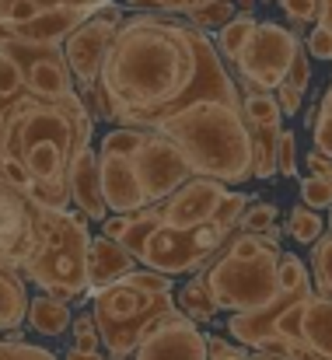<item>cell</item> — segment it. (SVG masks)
Listing matches in <instances>:
<instances>
[{
  "instance_id": "d590c367",
  "label": "cell",
  "mask_w": 332,
  "mask_h": 360,
  "mask_svg": "<svg viewBox=\"0 0 332 360\" xmlns=\"http://www.w3.org/2000/svg\"><path fill=\"white\" fill-rule=\"evenodd\" d=\"M312 129H315V147L332 154V84H329V91L322 95V102H319V112H315Z\"/></svg>"
},
{
  "instance_id": "484cf974",
  "label": "cell",
  "mask_w": 332,
  "mask_h": 360,
  "mask_svg": "<svg viewBox=\"0 0 332 360\" xmlns=\"http://www.w3.org/2000/svg\"><path fill=\"white\" fill-rule=\"evenodd\" d=\"M147 133H151L147 126H115L102 136L98 154L102 158H133L140 150V143L147 140Z\"/></svg>"
},
{
  "instance_id": "f35d334b",
  "label": "cell",
  "mask_w": 332,
  "mask_h": 360,
  "mask_svg": "<svg viewBox=\"0 0 332 360\" xmlns=\"http://www.w3.org/2000/svg\"><path fill=\"white\" fill-rule=\"evenodd\" d=\"M224 252H231V255H238V259H255V255H262V252H280V248L266 245V241H262V235L241 231L238 238L227 241V248H224Z\"/></svg>"
},
{
  "instance_id": "d4e9b609",
  "label": "cell",
  "mask_w": 332,
  "mask_h": 360,
  "mask_svg": "<svg viewBox=\"0 0 332 360\" xmlns=\"http://www.w3.org/2000/svg\"><path fill=\"white\" fill-rule=\"evenodd\" d=\"M255 18H252V11H238L227 25L221 28V35H217V49H221L224 60H238V53L245 49V42L252 39V32H255Z\"/></svg>"
},
{
  "instance_id": "7dc6e473",
  "label": "cell",
  "mask_w": 332,
  "mask_h": 360,
  "mask_svg": "<svg viewBox=\"0 0 332 360\" xmlns=\"http://www.w3.org/2000/svg\"><path fill=\"white\" fill-rule=\"evenodd\" d=\"M126 228H129V214H112L102 221V235H109V238H122Z\"/></svg>"
},
{
  "instance_id": "9c48e42d",
  "label": "cell",
  "mask_w": 332,
  "mask_h": 360,
  "mask_svg": "<svg viewBox=\"0 0 332 360\" xmlns=\"http://www.w3.org/2000/svg\"><path fill=\"white\" fill-rule=\"evenodd\" d=\"M122 25V7L115 4H102L91 18H84L67 39H63V56H67V67L74 74V81L81 88H95L98 77H102V67H106V56H109L112 35L115 28Z\"/></svg>"
},
{
  "instance_id": "e0dca14e",
  "label": "cell",
  "mask_w": 332,
  "mask_h": 360,
  "mask_svg": "<svg viewBox=\"0 0 332 360\" xmlns=\"http://www.w3.org/2000/svg\"><path fill=\"white\" fill-rule=\"evenodd\" d=\"M102 189H106V203L112 214H136L151 207L133 158H102Z\"/></svg>"
},
{
  "instance_id": "ab89813d",
  "label": "cell",
  "mask_w": 332,
  "mask_h": 360,
  "mask_svg": "<svg viewBox=\"0 0 332 360\" xmlns=\"http://www.w3.org/2000/svg\"><path fill=\"white\" fill-rule=\"evenodd\" d=\"M276 161H280V175L283 179H294L298 175V136H294V129H280Z\"/></svg>"
},
{
  "instance_id": "4316f807",
  "label": "cell",
  "mask_w": 332,
  "mask_h": 360,
  "mask_svg": "<svg viewBox=\"0 0 332 360\" xmlns=\"http://www.w3.org/2000/svg\"><path fill=\"white\" fill-rule=\"evenodd\" d=\"M241 112L252 126H276L280 129V122H283V109H280L276 95H269V91H245Z\"/></svg>"
},
{
  "instance_id": "ee69618b",
  "label": "cell",
  "mask_w": 332,
  "mask_h": 360,
  "mask_svg": "<svg viewBox=\"0 0 332 360\" xmlns=\"http://www.w3.org/2000/svg\"><path fill=\"white\" fill-rule=\"evenodd\" d=\"M276 102H280L283 116H298L301 112V102H305V91L283 81V84H276Z\"/></svg>"
},
{
  "instance_id": "277c9868",
  "label": "cell",
  "mask_w": 332,
  "mask_h": 360,
  "mask_svg": "<svg viewBox=\"0 0 332 360\" xmlns=\"http://www.w3.org/2000/svg\"><path fill=\"white\" fill-rule=\"evenodd\" d=\"M88 252H91V235H88L84 214L74 217L67 210L39 207V241H35L32 259L21 269L42 290L70 287L81 297V294L91 290V283H88Z\"/></svg>"
},
{
  "instance_id": "bcb514c9",
  "label": "cell",
  "mask_w": 332,
  "mask_h": 360,
  "mask_svg": "<svg viewBox=\"0 0 332 360\" xmlns=\"http://www.w3.org/2000/svg\"><path fill=\"white\" fill-rule=\"evenodd\" d=\"M245 350H234L231 343H224L221 336H210V360H245Z\"/></svg>"
},
{
  "instance_id": "5b68a950",
  "label": "cell",
  "mask_w": 332,
  "mask_h": 360,
  "mask_svg": "<svg viewBox=\"0 0 332 360\" xmlns=\"http://www.w3.org/2000/svg\"><path fill=\"white\" fill-rule=\"evenodd\" d=\"M280 255L262 252L255 259H238L231 252L217 255L203 269V283L217 311H252L280 297Z\"/></svg>"
},
{
  "instance_id": "3957f363",
  "label": "cell",
  "mask_w": 332,
  "mask_h": 360,
  "mask_svg": "<svg viewBox=\"0 0 332 360\" xmlns=\"http://www.w3.org/2000/svg\"><path fill=\"white\" fill-rule=\"evenodd\" d=\"M168 133L189 158L196 175L221 179L227 186H241L255 179L252 158V122L245 120L241 105L224 98H196L168 116L147 126Z\"/></svg>"
},
{
  "instance_id": "7bdbcfd3",
  "label": "cell",
  "mask_w": 332,
  "mask_h": 360,
  "mask_svg": "<svg viewBox=\"0 0 332 360\" xmlns=\"http://www.w3.org/2000/svg\"><path fill=\"white\" fill-rule=\"evenodd\" d=\"M308 53L315 56V60H332V28L329 25H315L312 28V35H308Z\"/></svg>"
},
{
  "instance_id": "ac0fdd59",
  "label": "cell",
  "mask_w": 332,
  "mask_h": 360,
  "mask_svg": "<svg viewBox=\"0 0 332 360\" xmlns=\"http://www.w3.org/2000/svg\"><path fill=\"white\" fill-rule=\"evenodd\" d=\"M136 262L140 259L119 238H109V235L91 238V252H88V283H91V290H102L109 283L126 280L136 269Z\"/></svg>"
},
{
  "instance_id": "7a4b0ae2",
  "label": "cell",
  "mask_w": 332,
  "mask_h": 360,
  "mask_svg": "<svg viewBox=\"0 0 332 360\" xmlns=\"http://www.w3.org/2000/svg\"><path fill=\"white\" fill-rule=\"evenodd\" d=\"M84 147H91V112L77 95L53 102L28 91L0 116V158L25 161L39 182L67 186L70 161Z\"/></svg>"
},
{
  "instance_id": "b9f144b4",
  "label": "cell",
  "mask_w": 332,
  "mask_h": 360,
  "mask_svg": "<svg viewBox=\"0 0 332 360\" xmlns=\"http://www.w3.org/2000/svg\"><path fill=\"white\" fill-rule=\"evenodd\" d=\"M0 175L11 182V186H18V189H28L35 179H32V172L25 168V161H18V158H0Z\"/></svg>"
},
{
  "instance_id": "7402d4cb",
  "label": "cell",
  "mask_w": 332,
  "mask_h": 360,
  "mask_svg": "<svg viewBox=\"0 0 332 360\" xmlns=\"http://www.w3.org/2000/svg\"><path fill=\"white\" fill-rule=\"evenodd\" d=\"M280 129L276 126H252V158H255V179H273L280 172L276 161Z\"/></svg>"
},
{
  "instance_id": "4fadbf2b",
  "label": "cell",
  "mask_w": 332,
  "mask_h": 360,
  "mask_svg": "<svg viewBox=\"0 0 332 360\" xmlns=\"http://www.w3.org/2000/svg\"><path fill=\"white\" fill-rule=\"evenodd\" d=\"M224 196H227V182L210 179V175H193L189 182H182L161 203V217H165L168 228H200V224H210Z\"/></svg>"
},
{
  "instance_id": "e575fe53",
  "label": "cell",
  "mask_w": 332,
  "mask_h": 360,
  "mask_svg": "<svg viewBox=\"0 0 332 360\" xmlns=\"http://www.w3.org/2000/svg\"><path fill=\"white\" fill-rule=\"evenodd\" d=\"M172 280L175 276H168L161 269H151V266H140V269H133L126 276V283H133V287H140L147 294H172Z\"/></svg>"
},
{
  "instance_id": "83f0119b",
  "label": "cell",
  "mask_w": 332,
  "mask_h": 360,
  "mask_svg": "<svg viewBox=\"0 0 332 360\" xmlns=\"http://www.w3.org/2000/svg\"><path fill=\"white\" fill-rule=\"evenodd\" d=\"M322 228H326V217H319V210L308 207V203H298L290 210V217H287L290 238L301 241V245H315V241L322 238Z\"/></svg>"
},
{
  "instance_id": "8992f818",
  "label": "cell",
  "mask_w": 332,
  "mask_h": 360,
  "mask_svg": "<svg viewBox=\"0 0 332 360\" xmlns=\"http://www.w3.org/2000/svg\"><path fill=\"white\" fill-rule=\"evenodd\" d=\"M168 294H147L126 280L95 290V322L102 333V347L112 360H126L136 354L143 340V326L154 311L168 308Z\"/></svg>"
},
{
  "instance_id": "cb8c5ba5",
  "label": "cell",
  "mask_w": 332,
  "mask_h": 360,
  "mask_svg": "<svg viewBox=\"0 0 332 360\" xmlns=\"http://www.w3.org/2000/svg\"><path fill=\"white\" fill-rule=\"evenodd\" d=\"M175 304H179V311H182L186 319H193V322H210V319L217 315V304H214V297H210L203 276H196L193 283H182Z\"/></svg>"
},
{
  "instance_id": "c3c4849f",
  "label": "cell",
  "mask_w": 332,
  "mask_h": 360,
  "mask_svg": "<svg viewBox=\"0 0 332 360\" xmlns=\"http://www.w3.org/2000/svg\"><path fill=\"white\" fill-rule=\"evenodd\" d=\"M63 360H106V357H102L98 350H77V347H74L70 354H63Z\"/></svg>"
},
{
  "instance_id": "44dd1931",
  "label": "cell",
  "mask_w": 332,
  "mask_h": 360,
  "mask_svg": "<svg viewBox=\"0 0 332 360\" xmlns=\"http://www.w3.org/2000/svg\"><path fill=\"white\" fill-rule=\"evenodd\" d=\"M305 343L319 350L326 360H332V297L329 294H312L305 304Z\"/></svg>"
},
{
  "instance_id": "f907efd6",
  "label": "cell",
  "mask_w": 332,
  "mask_h": 360,
  "mask_svg": "<svg viewBox=\"0 0 332 360\" xmlns=\"http://www.w3.org/2000/svg\"><path fill=\"white\" fill-rule=\"evenodd\" d=\"M234 4H238V11H252L255 7V0H234Z\"/></svg>"
},
{
  "instance_id": "8d00e7d4",
  "label": "cell",
  "mask_w": 332,
  "mask_h": 360,
  "mask_svg": "<svg viewBox=\"0 0 332 360\" xmlns=\"http://www.w3.org/2000/svg\"><path fill=\"white\" fill-rule=\"evenodd\" d=\"M70 336H74V347L77 350H98L102 347V333H98L95 311L91 315H77L74 326H70Z\"/></svg>"
},
{
  "instance_id": "f6af8a7d",
  "label": "cell",
  "mask_w": 332,
  "mask_h": 360,
  "mask_svg": "<svg viewBox=\"0 0 332 360\" xmlns=\"http://www.w3.org/2000/svg\"><path fill=\"white\" fill-rule=\"evenodd\" d=\"M308 81H312V63H308L305 49H298V56H294V63H290V70H287V84H294V88L305 91Z\"/></svg>"
},
{
  "instance_id": "52a82bcc",
  "label": "cell",
  "mask_w": 332,
  "mask_h": 360,
  "mask_svg": "<svg viewBox=\"0 0 332 360\" xmlns=\"http://www.w3.org/2000/svg\"><path fill=\"white\" fill-rule=\"evenodd\" d=\"M231 231H224L221 224H200V228H168L161 221V228L151 235L143 255H140V266H151V269H161L168 276H186V273H200L207 269L221 245L227 241Z\"/></svg>"
},
{
  "instance_id": "f1b7e54d",
  "label": "cell",
  "mask_w": 332,
  "mask_h": 360,
  "mask_svg": "<svg viewBox=\"0 0 332 360\" xmlns=\"http://www.w3.org/2000/svg\"><path fill=\"white\" fill-rule=\"evenodd\" d=\"M234 14H238V4L234 0H203L200 7L189 11V21L196 28H224Z\"/></svg>"
},
{
  "instance_id": "60d3db41",
  "label": "cell",
  "mask_w": 332,
  "mask_h": 360,
  "mask_svg": "<svg viewBox=\"0 0 332 360\" xmlns=\"http://www.w3.org/2000/svg\"><path fill=\"white\" fill-rule=\"evenodd\" d=\"M280 7H283V14L301 28V25H308V21H319L322 0H280Z\"/></svg>"
},
{
  "instance_id": "f546056e",
  "label": "cell",
  "mask_w": 332,
  "mask_h": 360,
  "mask_svg": "<svg viewBox=\"0 0 332 360\" xmlns=\"http://www.w3.org/2000/svg\"><path fill=\"white\" fill-rule=\"evenodd\" d=\"M312 273H315V287L319 294L332 297V235H322L312 248Z\"/></svg>"
},
{
  "instance_id": "d6a6232c",
  "label": "cell",
  "mask_w": 332,
  "mask_h": 360,
  "mask_svg": "<svg viewBox=\"0 0 332 360\" xmlns=\"http://www.w3.org/2000/svg\"><path fill=\"white\" fill-rule=\"evenodd\" d=\"M245 210H248V193L227 189V196L221 200V207H217V214H214V224H221L224 231H234V228L241 224Z\"/></svg>"
},
{
  "instance_id": "1f68e13d",
  "label": "cell",
  "mask_w": 332,
  "mask_h": 360,
  "mask_svg": "<svg viewBox=\"0 0 332 360\" xmlns=\"http://www.w3.org/2000/svg\"><path fill=\"white\" fill-rule=\"evenodd\" d=\"M21 88H25V70H21V63L0 46V102L18 98Z\"/></svg>"
},
{
  "instance_id": "681fc988",
  "label": "cell",
  "mask_w": 332,
  "mask_h": 360,
  "mask_svg": "<svg viewBox=\"0 0 332 360\" xmlns=\"http://www.w3.org/2000/svg\"><path fill=\"white\" fill-rule=\"evenodd\" d=\"M319 21L332 28V0H322V11H319Z\"/></svg>"
},
{
  "instance_id": "5bb4252c",
  "label": "cell",
  "mask_w": 332,
  "mask_h": 360,
  "mask_svg": "<svg viewBox=\"0 0 332 360\" xmlns=\"http://www.w3.org/2000/svg\"><path fill=\"white\" fill-rule=\"evenodd\" d=\"M106 0H53L46 4L32 21L14 25V39L32 42V46H63V39L84 21L91 18Z\"/></svg>"
},
{
  "instance_id": "8fae6325",
  "label": "cell",
  "mask_w": 332,
  "mask_h": 360,
  "mask_svg": "<svg viewBox=\"0 0 332 360\" xmlns=\"http://www.w3.org/2000/svg\"><path fill=\"white\" fill-rule=\"evenodd\" d=\"M4 49L21 63L25 70V88L39 98H53V102H63L74 95V74L67 67V56H63V46H32V42H21V39H11L4 42Z\"/></svg>"
},
{
  "instance_id": "2e32d148",
  "label": "cell",
  "mask_w": 332,
  "mask_h": 360,
  "mask_svg": "<svg viewBox=\"0 0 332 360\" xmlns=\"http://www.w3.org/2000/svg\"><path fill=\"white\" fill-rule=\"evenodd\" d=\"M67 186H70V203L88 221H98L102 224L109 217V203H106V189H102V158H98V150L84 147V150L74 154Z\"/></svg>"
},
{
  "instance_id": "9a60e30c",
  "label": "cell",
  "mask_w": 332,
  "mask_h": 360,
  "mask_svg": "<svg viewBox=\"0 0 332 360\" xmlns=\"http://www.w3.org/2000/svg\"><path fill=\"white\" fill-rule=\"evenodd\" d=\"M133 360H210V336L200 329V322L179 315L147 336Z\"/></svg>"
},
{
  "instance_id": "816d5d0a",
  "label": "cell",
  "mask_w": 332,
  "mask_h": 360,
  "mask_svg": "<svg viewBox=\"0 0 332 360\" xmlns=\"http://www.w3.org/2000/svg\"><path fill=\"white\" fill-rule=\"evenodd\" d=\"M245 360H283V357H269V354H259V357H245Z\"/></svg>"
},
{
  "instance_id": "f5cc1de1",
  "label": "cell",
  "mask_w": 332,
  "mask_h": 360,
  "mask_svg": "<svg viewBox=\"0 0 332 360\" xmlns=\"http://www.w3.org/2000/svg\"><path fill=\"white\" fill-rule=\"evenodd\" d=\"M329 228H332V207H329Z\"/></svg>"
},
{
  "instance_id": "ba28073f",
  "label": "cell",
  "mask_w": 332,
  "mask_h": 360,
  "mask_svg": "<svg viewBox=\"0 0 332 360\" xmlns=\"http://www.w3.org/2000/svg\"><path fill=\"white\" fill-rule=\"evenodd\" d=\"M301 42L290 28L276 21H259L245 49L238 53L234 67L245 81V91H276V84L287 81V70L298 56Z\"/></svg>"
},
{
  "instance_id": "603a6c76",
  "label": "cell",
  "mask_w": 332,
  "mask_h": 360,
  "mask_svg": "<svg viewBox=\"0 0 332 360\" xmlns=\"http://www.w3.org/2000/svg\"><path fill=\"white\" fill-rule=\"evenodd\" d=\"M161 221H165V217H161V207H154V203H151V207H143V210L129 214V228H126V235H122L119 241H122L136 259H140V255H143V248H147V241H151V235L161 228Z\"/></svg>"
},
{
  "instance_id": "4dcf8cb0",
  "label": "cell",
  "mask_w": 332,
  "mask_h": 360,
  "mask_svg": "<svg viewBox=\"0 0 332 360\" xmlns=\"http://www.w3.org/2000/svg\"><path fill=\"white\" fill-rule=\"evenodd\" d=\"M312 287V276L301 262V255H280V294H294V290H305Z\"/></svg>"
},
{
  "instance_id": "d6986e66",
  "label": "cell",
  "mask_w": 332,
  "mask_h": 360,
  "mask_svg": "<svg viewBox=\"0 0 332 360\" xmlns=\"http://www.w3.org/2000/svg\"><path fill=\"white\" fill-rule=\"evenodd\" d=\"M28 304H32V294H28L18 266L0 259V333H11V329L25 326L28 322Z\"/></svg>"
},
{
  "instance_id": "30bf717a",
  "label": "cell",
  "mask_w": 332,
  "mask_h": 360,
  "mask_svg": "<svg viewBox=\"0 0 332 360\" xmlns=\"http://www.w3.org/2000/svg\"><path fill=\"white\" fill-rule=\"evenodd\" d=\"M136 175L143 182V193L151 203H165L182 182H189L196 172L186 158V150L161 129H151L147 140L140 143V150L133 154Z\"/></svg>"
},
{
  "instance_id": "836d02e7",
  "label": "cell",
  "mask_w": 332,
  "mask_h": 360,
  "mask_svg": "<svg viewBox=\"0 0 332 360\" xmlns=\"http://www.w3.org/2000/svg\"><path fill=\"white\" fill-rule=\"evenodd\" d=\"M301 203H308V207H315V210H329L332 207V179L329 175H322V172L308 175V179L301 182Z\"/></svg>"
},
{
  "instance_id": "6da1fadb",
  "label": "cell",
  "mask_w": 332,
  "mask_h": 360,
  "mask_svg": "<svg viewBox=\"0 0 332 360\" xmlns=\"http://www.w3.org/2000/svg\"><path fill=\"white\" fill-rule=\"evenodd\" d=\"M196 74V25L168 14H133L112 35L98 91L112 120L154 126L186 102Z\"/></svg>"
},
{
  "instance_id": "74e56055",
  "label": "cell",
  "mask_w": 332,
  "mask_h": 360,
  "mask_svg": "<svg viewBox=\"0 0 332 360\" xmlns=\"http://www.w3.org/2000/svg\"><path fill=\"white\" fill-rule=\"evenodd\" d=\"M276 224V207L273 203H248L245 217H241V231H252V235H262L266 228Z\"/></svg>"
},
{
  "instance_id": "7c38bea8",
  "label": "cell",
  "mask_w": 332,
  "mask_h": 360,
  "mask_svg": "<svg viewBox=\"0 0 332 360\" xmlns=\"http://www.w3.org/2000/svg\"><path fill=\"white\" fill-rule=\"evenodd\" d=\"M39 241V207L35 200L0 175V259L25 266Z\"/></svg>"
},
{
  "instance_id": "ffe728a7",
  "label": "cell",
  "mask_w": 332,
  "mask_h": 360,
  "mask_svg": "<svg viewBox=\"0 0 332 360\" xmlns=\"http://www.w3.org/2000/svg\"><path fill=\"white\" fill-rule=\"evenodd\" d=\"M70 326H74V315H70L67 301H56L46 290L39 297H32V304H28V329L32 333H39L46 340H56V336L70 333Z\"/></svg>"
}]
</instances>
